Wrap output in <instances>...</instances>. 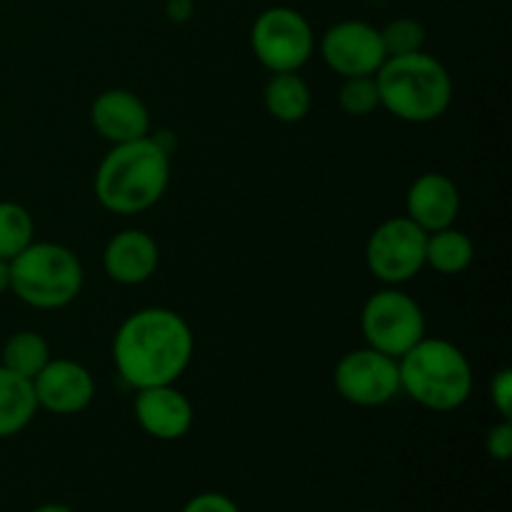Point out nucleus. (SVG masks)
Returning <instances> with one entry per match:
<instances>
[{"instance_id": "obj_1", "label": "nucleus", "mask_w": 512, "mask_h": 512, "mask_svg": "<svg viewBox=\"0 0 512 512\" xmlns=\"http://www.w3.org/2000/svg\"><path fill=\"white\" fill-rule=\"evenodd\" d=\"M193 350V328L170 308L135 310L113 335V365L133 390L175 385L188 370Z\"/></svg>"}, {"instance_id": "obj_2", "label": "nucleus", "mask_w": 512, "mask_h": 512, "mask_svg": "<svg viewBox=\"0 0 512 512\" xmlns=\"http://www.w3.org/2000/svg\"><path fill=\"white\" fill-rule=\"evenodd\" d=\"M168 185L170 148L160 135L113 145L93 178L95 198L115 215L145 213L160 203Z\"/></svg>"}, {"instance_id": "obj_3", "label": "nucleus", "mask_w": 512, "mask_h": 512, "mask_svg": "<svg viewBox=\"0 0 512 512\" xmlns=\"http://www.w3.org/2000/svg\"><path fill=\"white\" fill-rule=\"evenodd\" d=\"M380 108L405 123H433L453 105V78L435 55H390L375 73Z\"/></svg>"}, {"instance_id": "obj_4", "label": "nucleus", "mask_w": 512, "mask_h": 512, "mask_svg": "<svg viewBox=\"0 0 512 512\" xmlns=\"http://www.w3.org/2000/svg\"><path fill=\"white\" fill-rule=\"evenodd\" d=\"M398 370L400 390L435 413H453L463 408L473 393V365L450 340L425 335L403 358H398Z\"/></svg>"}, {"instance_id": "obj_5", "label": "nucleus", "mask_w": 512, "mask_h": 512, "mask_svg": "<svg viewBox=\"0 0 512 512\" xmlns=\"http://www.w3.org/2000/svg\"><path fill=\"white\" fill-rule=\"evenodd\" d=\"M10 290L35 310H60L83 290V265L70 248L33 243L10 260Z\"/></svg>"}, {"instance_id": "obj_6", "label": "nucleus", "mask_w": 512, "mask_h": 512, "mask_svg": "<svg viewBox=\"0 0 512 512\" xmlns=\"http://www.w3.org/2000/svg\"><path fill=\"white\" fill-rule=\"evenodd\" d=\"M360 330L368 348L398 360L425 338V313L413 295L388 285L365 300Z\"/></svg>"}, {"instance_id": "obj_7", "label": "nucleus", "mask_w": 512, "mask_h": 512, "mask_svg": "<svg viewBox=\"0 0 512 512\" xmlns=\"http://www.w3.org/2000/svg\"><path fill=\"white\" fill-rule=\"evenodd\" d=\"M250 48L270 73H298L315 50L313 25L300 10L273 5L255 18Z\"/></svg>"}, {"instance_id": "obj_8", "label": "nucleus", "mask_w": 512, "mask_h": 512, "mask_svg": "<svg viewBox=\"0 0 512 512\" xmlns=\"http://www.w3.org/2000/svg\"><path fill=\"white\" fill-rule=\"evenodd\" d=\"M428 233L408 215L388 218L370 233L365 245L368 270L385 285H403L425 268Z\"/></svg>"}, {"instance_id": "obj_9", "label": "nucleus", "mask_w": 512, "mask_h": 512, "mask_svg": "<svg viewBox=\"0 0 512 512\" xmlns=\"http://www.w3.org/2000/svg\"><path fill=\"white\" fill-rule=\"evenodd\" d=\"M340 398L358 408H380L400 393L398 360L373 348H358L338 360L333 373Z\"/></svg>"}, {"instance_id": "obj_10", "label": "nucleus", "mask_w": 512, "mask_h": 512, "mask_svg": "<svg viewBox=\"0 0 512 512\" xmlns=\"http://www.w3.org/2000/svg\"><path fill=\"white\" fill-rule=\"evenodd\" d=\"M320 58L340 78L375 75L388 60L380 28L365 20H340L320 38Z\"/></svg>"}, {"instance_id": "obj_11", "label": "nucleus", "mask_w": 512, "mask_h": 512, "mask_svg": "<svg viewBox=\"0 0 512 512\" xmlns=\"http://www.w3.org/2000/svg\"><path fill=\"white\" fill-rule=\"evenodd\" d=\"M38 408L53 415H78L93 403L95 380L85 365L68 358H50L33 378Z\"/></svg>"}, {"instance_id": "obj_12", "label": "nucleus", "mask_w": 512, "mask_h": 512, "mask_svg": "<svg viewBox=\"0 0 512 512\" xmlns=\"http://www.w3.org/2000/svg\"><path fill=\"white\" fill-rule=\"evenodd\" d=\"M133 415L150 438L165 440V443L185 438L195 420L193 403L175 385L135 390Z\"/></svg>"}, {"instance_id": "obj_13", "label": "nucleus", "mask_w": 512, "mask_h": 512, "mask_svg": "<svg viewBox=\"0 0 512 512\" xmlns=\"http://www.w3.org/2000/svg\"><path fill=\"white\" fill-rule=\"evenodd\" d=\"M90 123L110 145L133 143L150 135V110L133 90L110 88L90 105Z\"/></svg>"}, {"instance_id": "obj_14", "label": "nucleus", "mask_w": 512, "mask_h": 512, "mask_svg": "<svg viewBox=\"0 0 512 512\" xmlns=\"http://www.w3.org/2000/svg\"><path fill=\"white\" fill-rule=\"evenodd\" d=\"M160 250L153 235L128 228L115 233L103 250V270L118 285H143L155 275Z\"/></svg>"}, {"instance_id": "obj_15", "label": "nucleus", "mask_w": 512, "mask_h": 512, "mask_svg": "<svg viewBox=\"0 0 512 512\" xmlns=\"http://www.w3.org/2000/svg\"><path fill=\"white\" fill-rule=\"evenodd\" d=\"M460 213V190L448 175L423 173L405 195V215L425 233L450 228Z\"/></svg>"}, {"instance_id": "obj_16", "label": "nucleus", "mask_w": 512, "mask_h": 512, "mask_svg": "<svg viewBox=\"0 0 512 512\" xmlns=\"http://www.w3.org/2000/svg\"><path fill=\"white\" fill-rule=\"evenodd\" d=\"M38 410L33 380L0 365V438L23 433Z\"/></svg>"}, {"instance_id": "obj_17", "label": "nucleus", "mask_w": 512, "mask_h": 512, "mask_svg": "<svg viewBox=\"0 0 512 512\" xmlns=\"http://www.w3.org/2000/svg\"><path fill=\"white\" fill-rule=\"evenodd\" d=\"M265 110L280 123H300L313 108L310 85L298 73H273L263 90Z\"/></svg>"}, {"instance_id": "obj_18", "label": "nucleus", "mask_w": 512, "mask_h": 512, "mask_svg": "<svg viewBox=\"0 0 512 512\" xmlns=\"http://www.w3.org/2000/svg\"><path fill=\"white\" fill-rule=\"evenodd\" d=\"M475 245L463 230L443 228L428 233L425 240V265L440 275H460L473 265Z\"/></svg>"}, {"instance_id": "obj_19", "label": "nucleus", "mask_w": 512, "mask_h": 512, "mask_svg": "<svg viewBox=\"0 0 512 512\" xmlns=\"http://www.w3.org/2000/svg\"><path fill=\"white\" fill-rule=\"evenodd\" d=\"M50 358H53L50 345L43 335L35 333V330H18V333H13L5 340L0 365L23 375V378L33 380L50 363Z\"/></svg>"}, {"instance_id": "obj_20", "label": "nucleus", "mask_w": 512, "mask_h": 512, "mask_svg": "<svg viewBox=\"0 0 512 512\" xmlns=\"http://www.w3.org/2000/svg\"><path fill=\"white\" fill-rule=\"evenodd\" d=\"M35 240V220L20 203L0 200V258L13 260Z\"/></svg>"}, {"instance_id": "obj_21", "label": "nucleus", "mask_w": 512, "mask_h": 512, "mask_svg": "<svg viewBox=\"0 0 512 512\" xmlns=\"http://www.w3.org/2000/svg\"><path fill=\"white\" fill-rule=\"evenodd\" d=\"M338 105L343 113L353 118H365L380 108V93L375 75H360V78H343L338 90Z\"/></svg>"}, {"instance_id": "obj_22", "label": "nucleus", "mask_w": 512, "mask_h": 512, "mask_svg": "<svg viewBox=\"0 0 512 512\" xmlns=\"http://www.w3.org/2000/svg\"><path fill=\"white\" fill-rule=\"evenodd\" d=\"M425 25L415 18H395L385 28H380L385 53L390 55H408L418 53L425 45Z\"/></svg>"}, {"instance_id": "obj_23", "label": "nucleus", "mask_w": 512, "mask_h": 512, "mask_svg": "<svg viewBox=\"0 0 512 512\" xmlns=\"http://www.w3.org/2000/svg\"><path fill=\"white\" fill-rule=\"evenodd\" d=\"M485 453L498 463H508L512 458V420H500L485 435Z\"/></svg>"}, {"instance_id": "obj_24", "label": "nucleus", "mask_w": 512, "mask_h": 512, "mask_svg": "<svg viewBox=\"0 0 512 512\" xmlns=\"http://www.w3.org/2000/svg\"><path fill=\"white\" fill-rule=\"evenodd\" d=\"M490 403L498 410L500 420H512V370L503 368L490 383Z\"/></svg>"}, {"instance_id": "obj_25", "label": "nucleus", "mask_w": 512, "mask_h": 512, "mask_svg": "<svg viewBox=\"0 0 512 512\" xmlns=\"http://www.w3.org/2000/svg\"><path fill=\"white\" fill-rule=\"evenodd\" d=\"M180 512H240V508L223 493H200L190 498Z\"/></svg>"}, {"instance_id": "obj_26", "label": "nucleus", "mask_w": 512, "mask_h": 512, "mask_svg": "<svg viewBox=\"0 0 512 512\" xmlns=\"http://www.w3.org/2000/svg\"><path fill=\"white\" fill-rule=\"evenodd\" d=\"M193 10V0H168V13L173 20H185Z\"/></svg>"}, {"instance_id": "obj_27", "label": "nucleus", "mask_w": 512, "mask_h": 512, "mask_svg": "<svg viewBox=\"0 0 512 512\" xmlns=\"http://www.w3.org/2000/svg\"><path fill=\"white\" fill-rule=\"evenodd\" d=\"M10 290V260L0 258V295Z\"/></svg>"}, {"instance_id": "obj_28", "label": "nucleus", "mask_w": 512, "mask_h": 512, "mask_svg": "<svg viewBox=\"0 0 512 512\" xmlns=\"http://www.w3.org/2000/svg\"><path fill=\"white\" fill-rule=\"evenodd\" d=\"M33 512H73L68 505H60V503H48V505H40Z\"/></svg>"}, {"instance_id": "obj_29", "label": "nucleus", "mask_w": 512, "mask_h": 512, "mask_svg": "<svg viewBox=\"0 0 512 512\" xmlns=\"http://www.w3.org/2000/svg\"><path fill=\"white\" fill-rule=\"evenodd\" d=\"M368 512H373V510H368Z\"/></svg>"}]
</instances>
